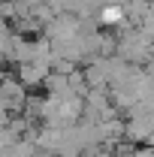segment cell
Here are the masks:
<instances>
[{
  "label": "cell",
  "instance_id": "cell-1",
  "mask_svg": "<svg viewBox=\"0 0 154 157\" xmlns=\"http://www.w3.org/2000/svg\"><path fill=\"white\" fill-rule=\"evenodd\" d=\"M0 103L6 106V112H21L24 103H27V91L15 76L3 73L0 76Z\"/></svg>",
  "mask_w": 154,
  "mask_h": 157
},
{
  "label": "cell",
  "instance_id": "cell-2",
  "mask_svg": "<svg viewBox=\"0 0 154 157\" xmlns=\"http://www.w3.org/2000/svg\"><path fill=\"white\" fill-rule=\"evenodd\" d=\"M48 73H52V63H48V60H27V63H18V67H15V78L24 85V91L45 85Z\"/></svg>",
  "mask_w": 154,
  "mask_h": 157
}]
</instances>
